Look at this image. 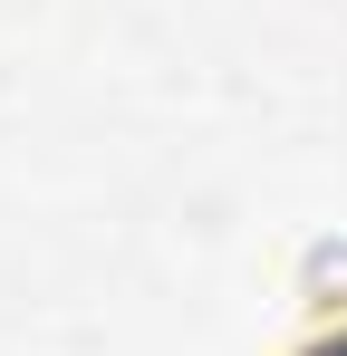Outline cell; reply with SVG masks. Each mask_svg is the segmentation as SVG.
Here are the masks:
<instances>
[{"instance_id": "cell-1", "label": "cell", "mask_w": 347, "mask_h": 356, "mask_svg": "<svg viewBox=\"0 0 347 356\" xmlns=\"http://www.w3.org/2000/svg\"><path fill=\"white\" fill-rule=\"evenodd\" d=\"M280 356H347V298H338V308H318V318H309Z\"/></svg>"}]
</instances>
